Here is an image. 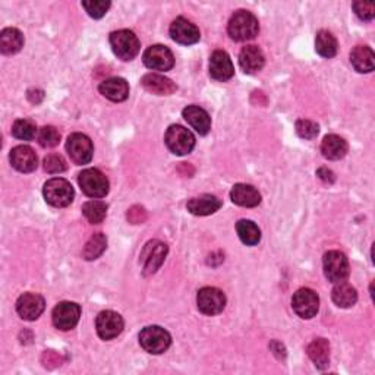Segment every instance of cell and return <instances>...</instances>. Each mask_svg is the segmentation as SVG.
I'll return each instance as SVG.
<instances>
[{
	"label": "cell",
	"mask_w": 375,
	"mask_h": 375,
	"mask_svg": "<svg viewBox=\"0 0 375 375\" xmlns=\"http://www.w3.org/2000/svg\"><path fill=\"white\" fill-rule=\"evenodd\" d=\"M259 24L254 14L248 10H237L229 21L227 33L235 41H248L258 36Z\"/></svg>",
	"instance_id": "6da1fadb"
},
{
	"label": "cell",
	"mask_w": 375,
	"mask_h": 375,
	"mask_svg": "<svg viewBox=\"0 0 375 375\" xmlns=\"http://www.w3.org/2000/svg\"><path fill=\"white\" fill-rule=\"evenodd\" d=\"M113 53L122 60H132L140 53V40L129 29H119L110 34Z\"/></svg>",
	"instance_id": "7a4b0ae2"
},
{
	"label": "cell",
	"mask_w": 375,
	"mask_h": 375,
	"mask_svg": "<svg viewBox=\"0 0 375 375\" xmlns=\"http://www.w3.org/2000/svg\"><path fill=\"white\" fill-rule=\"evenodd\" d=\"M43 195L50 205L64 208L74 201L75 191L66 179L53 178L44 183Z\"/></svg>",
	"instance_id": "3957f363"
},
{
	"label": "cell",
	"mask_w": 375,
	"mask_h": 375,
	"mask_svg": "<svg viewBox=\"0 0 375 375\" xmlns=\"http://www.w3.org/2000/svg\"><path fill=\"white\" fill-rule=\"evenodd\" d=\"M172 343V337L169 331L159 326H150L145 327L140 333V345L141 348L151 353V355H160V353L166 352L169 349Z\"/></svg>",
	"instance_id": "277c9868"
},
{
	"label": "cell",
	"mask_w": 375,
	"mask_h": 375,
	"mask_svg": "<svg viewBox=\"0 0 375 375\" xmlns=\"http://www.w3.org/2000/svg\"><path fill=\"white\" fill-rule=\"evenodd\" d=\"M78 183L82 192L90 198H104L109 194V181L97 169H86L78 176Z\"/></svg>",
	"instance_id": "5b68a950"
},
{
	"label": "cell",
	"mask_w": 375,
	"mask_h": 375,
	"mask_svg": "<svg viewBox=\"0 0 375 375\" xmlns=\"http://www.w3.org/2000/svg\"><path fill=\"white\" fill-rule=\"evenodd\" d=\"M168 148L176 155L190 154L195 147V137L190 129L181 125H172L164 137Z\"/></svg>",
	"instance_id": "8992f818"
},
{
	"label": "cell",
	"mask_w": 375,
	"mask_h": 375,
	"mask_svg": "<svg viewBox=\"0 0 375 375\" xmlns=\"http://www.w3.org/2000/svg\"><path fill=\"white\" fill-rule=\"evenodd\" d=\"M324 274L331 283H340L349 276V261L346 255L340 251H328L322 258Z\"/></svg>",
	"instance_id": "52a82bcc"
},
{
	"label": "cell",
	"mask_w": 375,
	"mask_h": 375,
	"mask_svg": "<svg viewBox=\"0 0 375 375\" xmlns=\"http://www.w3.org/2000/svg\"><path fill=\"white\" fill-rule=\"evenodd\" d=\"M66 151L75 164H88L92 159L94 147L91 140L84 133H72L66 141Z\"/></svg>",
	"instance_id": "ba28073f"
},
{
	"label": "cell",
	"mask_w": 375,
	"mask_h": 375,
	"mask_svg": "<svg viewBox=\"0 0 375 375\" xmlns=\"http://www.w3.org/2000/svg\"><path fill=\"white\" fill-rule=\"evenodd\" d=\"M196 305L205 315H217L226 307V296L217 287H203L198 292Z\"/></svg>",
	"instance_id": "9c48e42d"
},
{
	"label": "cell",
	"mask_w": 375,
	"mask_h": 375,
	"mask_svg": "<svg viewBox=\"0 0 375 375\" xmlns=\"http://www.w3.org/2000/svg\"><path fill=\"white\" fill-rule=\"evenodd\" d=\"M292 307L300 318L309 320L317 315L320 309V298L312 289L302 287L292 298Z\"/></svg>",
	"instance_id": "30bf717a"
},
{
	"label": "cell",
	"mask_w": 375,
	"mask_h": 375,
	"mask_svg": "<svg viewBox=\"0 0 375 375\" xmlns=\"http://www.w3.org/2000/svg\"><path fill=\"white\" fill-rule=\"evenodd\" d=\"M142 60L144 65L153 70L166 72L174 66V57L170 49L161 44H155L145 50Z\"/></svg>",
	"instance_id": "8fae6325"
},
{
	"label": "cell",
	"mask_w": 375,
	"mask_h": 375,
	"mask_svg": "<svg viewBox=\"0 0 375 375\" xmlns=\"http://www.w3.org/2000/svg\"><path fill=\"white\" fill-rule=\"evenodd\" d=\"M168 255V246L160 241H150L144 246V251L141 254V261L144 274L150 276L154 274L164 263V258Z\"/></svg>",
	"instance_id": "7c38bea8"
},
{
	"label": "cell",
	"mask_w": 375,
	"mask_h": 375,
	"mask_svg": "<svg viewBox=\"0 0 375 375\" xmlns=\"http://www.w3.org/2000/svg\"><path fill=\"white\" fill-rule=\"evenodd\" d=\"M81 317V308L75 302H60L59 305L55 307L53 314V324L56 328L62 331L72 330L79 321Z\"/></svg>",
	"instance_id": "4fadbf2b"
},
{
	"label": "cell",
	"mask_w": 375,
	"mask_h": 375,
	"mask_svg": "<svg viewBox=\"0 0 375 375\" xmlns=\"http://www.w3.org/2000/svg\"><path fill=\"white\" fill-rule=\"evenodd\" d=\"M123 318L114 311H101L96 320L97 335L103 340L116 339L123 331Z\"/></svg>",
	"instance_id": "5bb4252c"
},
{
	"label": "cell",
	"mask_w": 375,
	"mask_h": 375,
	"mask_svg": "<svg viewBox=\"0 0 375 375\" xmlns=\"http://www.w3.org/2000/svg\"><path fill=\"white\" fill-rule=\"evenodd\" d=\"M170 37L173 41L183 46H191L200 41L201 33L195 24L186 18H176L170 25Z\"/></svg>",
	"instance_id": "9a60e30c"
},
{
	"label": "cell",
	"mask_w": 375,
	"mask_h": 375,
	"mask_svg": "<svg viewBox=\"0 0 375 375\" xmlns=\"http://www.w3.org/2000/svg\"><path fill=\"white\" fill-rule=\"evenodd\" d=\"M46 308V302L43 296L37 294H24L19 296L16 300V312L19 317L27 321H34L37 320Z\"/></svg>",
	"instance_id": "2e32d148"
},
{
	"label": "cell",
	"mask_w": 375,
	"mask_h": 375,
	"mask_svg": "<svg viewBox=\"0 0 375 375\" xmlns=\"http://www.w3.org/2000/svg\"><path fill=\"white\" fill-rule=\"evenodd\" d=\"M10 164L21 173H31L37 169L38 159L36 151L28 145H18L9 155Z\"/></svg>",
	"instance_id": "e0dca14e"
},
{
	"label": "cell",
	"mask_w": 375,
	"mask_h": 375,
	"mask_svg": "<svg viewBox=\"0 0 375 375\" xmlns=\"http://www.w3.org/2000/svg\"><path fill=\"white\" fill-rule=\"evenodd\" d=\"M210 75L216 81H229L235 75L232 59L224 50H216L210 57Z\"/></svg>",
	"instance_id": "ac0fdd59"
},
{
	"label": "cell",
	"mask_w": 375,
	"mask_h": 375,
	"mask_svg": "<svg viewBox=\"0 0 375 375\" xmlns=\"http://www.w3.org/2000/svg\"><path fill=\"white\" fill-rule=\"evenodd\" d=\"M264 53L258 46H246L239 53V65H241L245 74H257L264 68Z\"/></svg>",
	"instance_id": "d6986e66"
},
{
	"label": "cell",
	"mask_w": 375,
	"mask_h": 375,
	"mask_svg": "<svg viewBox=\"0 0 375 375\" xmlns=\"http://www.w3.org/2000/svg\"><path fill=\"white\" fill-rule=\"evenodd\" d=\"M188 211L194 216H210L214 214L222 208V201L217 196L204 194L200 196H195L186 204Z\"/></svg>",
	"instance_id": "ffe728a7"
},
{
	"label": "cell",
	"mask_w": 375,
	"mask_h": 375,
	"mask_svg": "<svg viewBox=\"0 0 375 375\" xmlns=\"http://www.w3.org/2000/svg\"><path fill=\"white\" fill-rule=\"evenodd\" d=\"M99 90L104 97L109 99L110 101H114V103L125 101L129 96L128 82L123 78H118V77L104 79L100 84Z\"/></svg>",
	"instance_id": "44dd1931"
},
{
	"label": "cell",
	"mask_w": 375,
	"mask_h": 375,
	"mask_svg": "<svg viewBox=\"0 0 375 375\" xmlns=\"http://www.w3.org/2000/svg\"><path fill=\"white\" fill-rule=\"evenodd\" d=\"M183 119L191 125V127L200 133L207 135L211 129V118L204 109L198 106H188L182 112Z\"/></svg>",
	"instance_id": "7402d4cb"
},
{
	"label": "cell",
	"mask_w": 375,
	"mask_h": 375,
	"mask_svg": "<svg viewBox=\"0 0 375 375\" xmlns=\"http://www.w3.org/2000/svg\"><path fill=\"white\" fill-rule=\"evenodd\" d=\"M141 84L145 90L151 94H155V96H170V94L178 90L172 79L159 74H147L142 77Z\"/></svg>",
	"instance_id": "603a6c76"
},
{
	"label": "cell",
	"mask_w": 375,
	"mask_h": 375,
	"mask_svg": "<svg viewBox=\"0 0 375 375\" xmlns=\"http://www.w3.org/2000/svg\"><path fill=\"white\" fill-rule=\"evenodd\" d=\"M231 198L236 205L246 207V208L257 207L259 203H261V194H259L253 185H246V183L235 185L232 188Z\"/></svg>",
	"instance_id": "cb8c5ba5"
},
{
	"label": "cell",
	"mask_w": 375,
	"mask_h": 375,
	"mask_svg": "<svg viewBox=\"0 0 375 375\" xmlns=\"http://www.w3.org/2000/svg\"><path fill=\"white\" fill-rule=\"evenodd\" d=\"M350 64L361 74H368L375 68V55L368 46H357L350 51Z\"/></svg>",
	"instance_id": "d4e9b609"
},
{
	"label": "cell",
	"mask_w": 375,
	"mask_h": 375,
	"mask_svg": "<svg viewBox=\"0 0 375 375\" xmlns=\"http://www.w3.org/2000/svg\"><path fill=\"white\" fill-rule=\"evenodd\" d=\"M348 142L339 135H327L321 142V153L328 160H340L348 153Z\"/></svg>",
	"instance_id": "484cf974"
},
{
	"label": "cell",
	"mask_w": 375,
	"mask_h": 375,
	"mask_svg": "<svg viewBox=\"0 0 375 375\" xmlns=\"http://www.w3.org/2000/svg\"><path fill=\"white\" fill-rule=\"evenodd\" d=\"M308 357L320 370H326L330 363V345L326 339H315L308 345Z\"/></svg>",
	"instance_id": "4316f807"
},
{
	"label": "cell",
	"mask_w": 375,
	"mask_h": 375,
	"mask_svg": "<svg viewBox=\"0 0 375 375\" xmlns=\"http://www.w3.org/2000/svg\"><path fill=\"white\" fill-rule=\"evenodd\" d=\"M24 46V36L16 28H5L0 33V51L3 55H15Z\"/></svg>",
	"instance_id": "83f0119b"
},
{
	"label": "cell",
	"mask_w": 375,
	"mask_h": 375,
	"mask_svg": "<svg viewBox=\"0 0 375 375\" xmlns=\"http://www.w3.org/2000/svg\"><path fill=\"white\" fill-rule=\"evenodd\" d=\"M331 298L337 307L350 308L357 304L358 292L352 285L346 283V281H340V283H336L335 289H333Z\"/></svg>",
	"instance_id": "f1b7e54d"
},
{
	"label": "cell",
	"mask_w": 375,
	"mask_h": 375,
	"mask_svg": "<svg viewBox=\"0 0 375 375\" xmlns=\"http://www.w3.org/2000/svg\"><path fill=\"white\" fill-rule=\"evenodd\" d=\"M315 50L317 53L326 59L335 57L337 53V40L330 31L321 29L315 38Z\"/></svg>",
	"instance_id": "f546056e"
},
{
	"label": "cell",
	"mask_w": 375,
	"mask_h": 375,
	"mask_svg": "<svg viewBox=\"0 0 375 375\" xmlns=\"http://www.w3.org/2000/svg\"><path fill=\"white\" fill-rule=\"evenodd\" d=\"M236 231L241 241L248 246L258 245V242L261 241V231L251 220H239L236 224Z\"/></svg>",
	"instance_id": "4dcf8cb0"
},
{
	"label": "cell",
	"mask_w": 375,
	"mask_h": 375,
	"mask_svg": "<svg viewBox=\"0 0 375 375\" xmlns=\"http://www.w3.org/2000/svg\"><path fill=\"white\" fill-rule=\"evenodd\" d=\"M82 213H84L86 218L91 224H100L103 223L104 218H106L107 204L99 200L87 201L84 205H82Z\"/></svg>",
	"instance_id": "1f68e13d"
},
{
	"label": "cell",
	"mask_w": 375,
	"mask_h": 375,
	"mask_svg": "<svg viewBox=\"0 0 375 375\" xmlns=\"http://www.w3.org/2000/svg\"><path fill=\"white\" fill-rule=\"evenodd\" d=\"M106 246H107L106 236H104L103 233L92 235L84 248L82 257H84L87 261H94V259H97L104 251H106Z\"/></svg>",
	"instance_id": "d6a6232c"
},
{
	"label": "cell",
	"mask_w": 375,
	"mask_h": 375,
	"mask_svg": "<svg viewBox=\"0 0 375 375\" xmlns=\"http://www.w3.org/2000/svg\"><path fill=\"white\" fill-rule=\"evenodd\" d=\"M12 135L18 140L23 141H31L36 138L37 135V127L31 119H19L14 123L12 127Z\"/></svg>",
	"instance_id": "836d02e7"
},
{
	"label": "cell",
	"mask_w": 375,
	"mask_h": 375,
	"mask_svg": "<svg viewBox=\"0 0 375 375\" xmlns=\"http://www.w3.org/2000/svg\"><path fill=\"white\" fill-rule=\"evenodd\" d=\"M60 141V133L55 127H44L38 132V142L41 147L53 148Z\"/></svg>",
	"instance_id": "e575fe53"
},
{
	"label": "cell",
	"mask_w": 375,
	"mask_h": 375,
	"mask_svg": "<svg viewBox=\"0 0 375 375\" xmlns=\"http://www.w3.org/2000/svg\"><path fill=\"white\" fill-rule=\"evenodd\" d=\"M110 6L112 3L106 2V0H91V2H82V8H84L87 10V14L94 19L103 18L107 14Z\"/></svg>",
	"instance_id": "d590c367"
},
{
	"label": "cell",
	"mask_w": 375,
	"mask_h": 375,
	"mask_svg": "<svg viewBox=\"0 0 375 375\" xmlns=\"http://www.w3.org/2000/svg\"><path fill=\"white\" fill-rule=\"evenodd\" d=\"M296 132L300 138L304 140H314L318 132H320V127L312 120L308 119H300L296 122Z\"/></svg>",
	"instance_id": "8d00e7d4"
},
{
	"label": "cell",
	"mask_w": 375,
	"mask_h": 375,
	"mask_svg": "<svg viewBox=\"0 0 375 375\" xmlns=\"http://www.w3.org/2000/svg\"><path fill=\"white\" fill-rule=\"evenodd\" d=\"M44 169L51 174H57L64 173L68 169V164L60 154H49L44 159Z\"/></svg>",
	"instance_id": "74e56055"
},
{
	"label": "cell",
	"mask_w": 375,
	"mask_h": 375,
	"mask_svg": "<svg viewBox=\"0 0 375 375\" xmlns=\"http://www.w3.org/2000/svg\"><path fill=\"white\" fill-rule=\"evenodd\" d=\"M353 9H355V14L362 21H371L375 16V6H374V3L355 2V3H353Z\"/></svg>",
	"instance_id": "f35d334b"
},
{
	"label": "cell",
	"mask_w": 375,
	"mask_h": 375,
	"mask_svg": "<svg viewBox=\"0 0 375 375\" xmlns=\"http://www.w3.org/2000/svg\"><path fill=\"white\" fill-rule=\"evenodd\" d=\"M127 217H128V220H129L131 223H133V224H140V223H144L145 220H147V211H145L142 207L135 205V207H132L131 210L128 211Z\"/></svg>",
	"instance_id": "ab89813d"
},
{
	"label": "cell",
	"mask_w": 375,
	"mask_h": 375,
	"mask_svg": "<svg viewBox=\"0 0 375 375\" xmlns=\"http://www.w3.org/2000/svg\"><path fill=\"white\" fill-rule=\"evenodd\" d=\"M317 176H318V178H320L322 182H324V183H333V182L336 181L335 173H333V172H331L330 169H327V168H321V169H318Z\"/></svg>",
	"instance_id": "60d3db41"
},
{
	"label": "cell",
	"mask_w": 375,
	"mask_h": 375,
	"mask_svg": "<svg viewBox=\"0 0 375 375\" xmlns=\"http://www.w3.org/2000/svg\"><path fill=\"white\" fill-rule=\"evenodd\" d=\"M43 97H44L43 91H40V90H31V91H28V99H29L31 103L38 104L40 100H43Z\"/></svg>",
	"instance_id": "b9f144b4"
}]
</instances>
